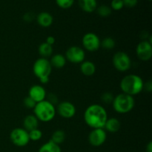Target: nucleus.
I'll list each match as a JSON object with an SVG mask.
<instances>
[{"instance_id":"nucleus-25","label":"nucleus","mask_w":152,"mask_h":152,"mask_svg":"<svg viewBox=\"0 0 152 152\" xmlns=\"http://www.w3.org/2000/svg\"><path fill=\"white\" fill-rule=\"evenodd\" d=\"M28 135H29L30 140L32 141H38L42 139V132L40 129H36L32 131L28 132Z\"/></svg>"},{"instance_id":"nucleus-2","label":"nucleus","mask_w":152,"mask_h":152,"mask_svg":"<svg viewBox=\"0 0 152 152\" xmlns=\"http://www.w3.org/2000/svg\"><path fill=\"white\" fill-rule=\"evenodd\" d=\"M144 82L142 79L137 74H128L121 80L120 83V89L126 94L134 96L143 91Z\"/></svg>"},{"instance_id":"nucleus-30","label":"nucleus","mask_w":152,"mask_h":152,"mask_svg":"<svg viewBox=\"0 0 152 152\" xmlns=\"http://www.w3.org/2000/svg\"><path fill=\"white\" fill-rule=\"evenodd\" d=\"M123 1L124 7H129V8L134 7L138 3V0H123Z\"/></svg>"},{"instance_id":"nucleus-15","label":"nucleus","mask_w":152,"mask_h":152,"mask_svg":"<svg viewBox=\"0 0 152 152\" xmlns=\"http://www.w3.org/2000/svg\"><path fill=\"white\" fill-rule=\"evenodd\" d=\"M80 71L86 77H91L96 73V68L93 62L85 60L80 64Z\"/></svg>"},{"instance_id":"nucleus-18","label":"nucleus","mask_w":152,"mask_h":152,"mask_svg":"<svg viewBox=\"0 0 152 152\" xmlns=\"http://www.w3.org/2000/svg\"><path fill=\"white\" fill-rule=\"evenodd\" d=\"M49 61H50L52 68H57V69H60V68L65 67L67 62L65 55H62L61 53H56V54L52 55L51 58Z\"/></svg>"},{"instance_id":"nucleus-35","label":"nucleus","mask_w":152,"mask_h":152,"mask_svg":"<svg viewBox=\"0 0 152 152\" xmlns=\"http://www.w3.org/2000/svg\"><path fill=\"white\" fill-rule=\"evenodd\" d=\"M146 152H152V142L150 141L146 145Z\"/></svg>"},{"instance_id":"nucleus-6","label":"nucleus","mask_w":152,"mask_h":152,"mask_svg":"<svg viewBox=\"0 0 152 152\" xmlns=\"http://www.w3.org/2000/svg\"><path fill=\"white\" fill-rule=\"evenodd\" d=\"M112 63L117 71L120 72H126L132 67V59L126 52L118 51L113 56Z\"/></svg>"},{"instance_id":"nucleus-19","label":"nucleus","mask_w":152,"mask_h":152,"mask_svg":"<svg viewBox=\"0 0 152 152\" xmlns=\"http://www.w3.org/2000/svg\"><path fill=\"white\" fill-rule=\"evenodd\" d=\"M78 4L80 8L86 13H92L97 7L96 0H78Z\"/></svg>"},{"instance_id":"nucleus-26","label":"nucleus","mask_w":152,"mask_h":152,"mask_svg":"<svg viewBox=\"0 0 152 152\" xmlns=\"http://www.w3.org/2000/svg\"><path fill=\"white\" fill-rule=\"evenodd\" d=\"M56 3L60 8L68 9L72 7L74 0H56Z\"/></svg>"},{"instance_id":"nucleus-24","label":"nucleus","mask_w":152,"mask_h":152,"mask_svg":"<svg viewBox=\"0 0 152 152\" xmlns=\"http://www.w3.org/2000/svg\"><path fill=\"white\" fill-rule=\"evenodd\" d=\"M96 10L99 16L104 18L108 17L112 13V10H111V7L106 5V4H102V5L99 6V7H96Z\"/></svg>"},{"instance_id":"nucleus-9","label":"nucleus","mask_w":152,"mask_h":152,"mask_svg":"<svg viewBox=\"0 0 152 152\" xmlns=\"http://www.w3.org/2000/svg\"><path fill=\"white\" fill-rule=\"evenodd\" d=\"M65 59L74 64H81L86 59L84 49L79 46H71L65 52Z\"/></svg>"},{"instance_id":"nucleus-5","label":"nucleus","mask_w":152,"mask_h":152,"mask_svg":"<svg viewBox=\"0 0 152 152\" xmlns=\"http://www.w3.org/2000/svg\"><path fill=\"white\" fill-rule=\"evenodd\" d=\"M111 104L116 112L120 114H125L133 110L135 105V100L134 96L121 93L114 96Z\"/></svg>"},{"instance_id":"nucleus-3","label":"nucleus","mask_w":152,"mask_h":152,"mask_svg":"<svg viewBox=\"0 0 152 152\" xmlns=\"http://www.w3.org/2000/svg\"><path fill=\"white\" fill-rule=\"evenodd\" d=\"M33 110L39 121L43 123H48L53 120L56 114V106L46 99L37 102Z\"/></svg>"},{"instance_id":"nucleus-4","label":"nucleus","mask_w":152,"mask_h":152,"mask_svg":"<svg viewBox=\"0 0 152 152\" xmlns=\"http://www.w3.org/2000/svg\"><path fill=\"white\" fill-rule=\"evenodd\" d=\"M33 72L42 84H47L52 72L50 61L42 57L37 59L33 65Z\"/></svg>"},{"instance_id":"nucleus-10","label":"nucleus","mask_w":152,"mask_h":152,"mask_svg":"<svg viewBox=\"0 0 152 152\" xmlns=\"http://www.w3.org/2000/svg\"><path fill=\"white\" fill-rule=\"evenodd\" d=\"M136 54L138 59L143 62L149 61L152 57V44L148 40L140 42L136 48Z\"/></svg>"},{"instance_id":"nucleus-22","label":"nucleus","mask_w":152,"mask_h":152,"mask_svg":"<svg viewBox=\"0 0 152 152\" xmlns=\"http://www.w3.org/2000/svg\"><path fill=\"white\" fill-rule=\"evenodd\" d=\"M65 140V133L64 131L61 130V129H58L56 130L53 134H52L51 139L50 140L53 142L54 143L57 144V145H60L62 142H64Z\"/></svg>"},{"instance_id":"nucleus-12","label":"nucleus","mask_w":152,"mask_h":152,"mask_svg":"<svg viewBox=\"0 0 152 152\" xmlns=\"http://www.w3.org/2000/svg\"><path fill=\"white\" fill-rule=\"evenodd\" d=\"M56 112L61 117L64 119H71L75 116L77 109L72 102L68 101H63L58 104L56 108Z\"/></svg>"},{"instance_id":"nucleus-16","label":"nucleus","mask_w":152,"mask_h":152,"mask_svg":"<svg viewBox=\"0 0 152 152\" xmlns=\"http://www.w3.org/2000/svg\"><path fill=\"white\" fill-rule=\"evenodd\" d=\"M120 127H121V123H120V120L115 117H111V118H108L103 129L106 132L116 133V132H119Z\"/></svg>"},{"instance_id":"nucleus-17","label":"nucleus","mask_w":152,"mask_h":152,"mask_svg":"<svg viewBox=\"0 0 152 152\" xmlns=\"http://www.w3.org/2000/svg\"><path fill=\"white\" fill-rule=\"evenodd\" d=\"M23 126L24 129L27 132H30L34 129H38L39 126V120L34 114H30L26 116L23 120Z\"/></svg>"},{"instance_id":"nucleus-20","label":"nucleus","mask_w":152,"mask_h":152,"mask_svg":"<svg viewBox=\"0 0 152 152\" xmlns=\"http://www.w3.org/2000/svg\"><path fill=\"white\" fill-rule=\"evenodd\" d=\"M53 46L50 45L45 42L40 44L38 48V52L41 57L45 58V59L51 56L53 54Z\"/></svg>"},{"instance_id":"nucleus-28","label":"nucleus","mask_w":152,"mask_h":152,"mask_svg":"<svg viewBox=\"0 0 152 152\" xmlns=\"http://www.w3.org/2000/svg\"><path fill=\"white\" fill-rule=\"evenodd\" d=\"M124 7L123 4V0H112L111 2V10H122Z\"/></svg>"},{"instance_id":"nucleus-8","label":"nucleus","mask_w":152,"mask_h":152,"mask_svg":"<svg viewBox=\"0 0 152 152\" xmlns=\"http://www.w3.org/2000/svg\"><path fill=\"white\" fill-rule=\"evenodd\" d=\"M100 39L96 34L92 32L85 34L82 39V44L85 50L89 52H95L100 48Z\"/></svg>"},{"instance_id":"nucleus-29","label":"nucleus","mask_w":152,"mask_h":152,"mask_svg":"<svg viewBox=\"0 0 152 152\" xmlns=\"http://www.w3.org/2000/svg\"><path fill=\"white\" fill-rule=\"evenodd\" d=\"M23 104L24 105H25V108H28V109H34L37 102H36L34 99H31L29 96H28L24 99Z\"/></svg>"},{"instance_id":"nucleus-14","label":"nucleus","mask_w":152,"mask_h":152,"mask_svg":"<svg viewBox=\"0 0 152 152\" xmlns=\"http://www.w3.org/2000/svg\"><path fill=\"white\" fill-rule=\"evenodd\" d=\"M37 22L42 28H48L53 22V17L50 13L46 11L41 12L37 16Z\"/></svg>"},{"instance_id":"nucleus-11","label":"nucleus","mask_w":152,"mask_h":152,"mask_svg":"<svg viewBox=\"0 0 152 152\" xmlns=\"http://www.w3.org/2000/svg\"><path fill=\"white\" fill-rule=\"evenodd\" d=\"M107 139V132L104 129H92L88 134V142L92 146L99 147L103 145Z\"/></svg>"},{"instance_id":"nucleus-33","label":"nucleus","mask_w":152,"mask_h":152,"mask_svg":"<svg viewBox=\"0 0 152 152\" xmlns=\"http://www.w3.org/2000/svg\"><path fill=\"white\" fill-rule=\"evenodd\" d=\"M55 42H56V39H55V38L53 36H49V37H48L45 40V42L51 46H53V45L54 44Z\"/></svg>"},{"instance_id":"nucleus-31","label":"nucleus","mask_w":152,"mask_h":152,"mask_svg":"<svg viewBox=\"0 0 152 152\" xmlns=\"http://www.w3.org/2000/svg\"><path fill=\"white\" fill-rule=\"evenodd\" d=\"M46 98H47V99H46V100H48V102H50V103L53 104V105H55L58 102V98H57V96L54 94H50L48 96H46Z\"/></svg>"},{"instance_id":"nucleus-1","label":"nucleus","mask_w":152,"mask_h":152,"mask_svg":"<svg viewBox=\"0 0 152 152\" xmlns=\"http://www.w3.org/2000/svg\"><path fill=\"white\" fill-rule=\"evenodd\" d=\"M83 117L86 125L92 129H103L108 118L105 108L99 104L88 106L85 110Z\"/></svg>"},{"instance_id":"nucleus-27","label":"nucleus","mask_w":152,"mask_h":152,"mask_svg":"<svg viewBox=\"0 0 152 152\" xmlns=\"http://www.w3.org/2000/svg\"><path fill=\"white\" fill-rule=\"evenodd\" d=\"M114 98V96H113L112 93H111V92H105L101 96V100L103 103L108 105V104L112 103Z\"/></svg>"},{"instance_id":"nucleus-36","label":"nucleus","mask_w":152,"mask_h":152,"mask_svg":"<svg viewBox=\"0 0 152 152\" xmlns=\"http://www.w3.org/2000/svg\"><path fill=\"white\" fill-rule=\"evenodd\" d=\"M148 1H151V0H148Z\"/></svg>"},{"instance_id":"nucleus-21","label":"nucleus","mask_w":152,"mask_h":152,"mask_svg":"<svg viewBox=\"0 0 152 152\" xmlns=\"http://www.w3.org/2000/svg\"><path fill=\"white\" fill-rule=\"evenodd\" d=\"M38 152H62V151L59 145L54 143L50 140L40 147Z\"/></svg>"},{"instance_id":"nucleus-32","label":"nucleus","mask_w":152,"mask_h":152,"mask_svg":"<svg viewBox=\"0 0 152 152\" xmlns=\"http://www.w3.org/2000/svg\"><path fill=\"white\" fill-rule=\"evenodd\" d=\"M34 19V14L31 12H28L26 13L23 16V19L25 22H31Z\"/></svg>"},{"instance_id":"nucleus-13","label":"nucleus","mask_w":152,"mask_h":152,"mask_svg":"<svg viewBox=\"0 0 152 152\" xmlns=\"http://www.w3.org/2000/svg\"><path fill=\"white\" fill-rule=\"evenodd\" d=\"M28 96L37 103L46 99L47 92L41 85H34L30 88L28 91Z\"/></svg>"},{"instance_id":"nucleus-7","label":"nucleus","mask_w":152,"mask_h":152,"mask_svg":"<svg viewBox=\"0 0 152 152\" xmlns=\"http://www.w3.org/2000/svg\"><path fill=\"white\" fill-rule=\"evenodd\" d=\"M10 140L12 143L17 147L26 146L31 141L28 132L23 128H16L13 129L10 134Z\"/></svg>"},{"instance_id":"nucleus-34","label":"nucleus","mask_w":152,"mask_h":152,"mask_svg":"<svg viewBox=\"0 0 152 152\" xmlns=\"http://www.w3.org/2000/svg\"><path fill=\"white\" fill-rule=\"evenodd\" d=\"M145 89L148 92H151L152 91V83L151 80L148 81L146 83V84H144V88H143V90Z\"/></svg>"},{"instance_id":"nucleus-23","label":"nucleus","mask_w":152,"mask_h":152,"mask_svg":"<svg viewBox=\"0 0 152 152\" xmlns=\"http://www.w3.org/2000/svg\"><path fill=\"white\" fill-rule=\"evenodd\" d=\"M115 46L116 42L112 37H105L100 42V47L105 50H112Z\"/></svg>"}]
</instances>
